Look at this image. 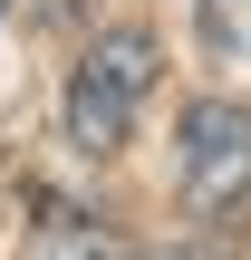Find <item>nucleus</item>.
I'll use <instances>...</instances> for the list:
<instances>
[{
  "instance_id": "obj_5",
  "label": "nucleus",
  "mask_w": 251,
  "mask_h": 260,
  "mask_svg": "<svg viewBox=\"0 0 251 260\" xmlns=\"http://www.w3.org/2000/svg\"><path fill=\"white\" fill-rule=\"evenodd\" d=\"M174 260H232V251H222V241H203V251H174Z\"/></svg>"
},
{
  "instance_id": "obj_2",
  "label": "nucleus",
  "mask_w": 251,
  "mask_h": 260,
  "mask_svg": "<svg viewBox=\"0 0 251 260\" xmlns=\"http://www.w3.org/2000/svg\"><path fill=\"white\" fill-rule=\"evenodd\" d=\"M184 203L203 222L251 203V106H232V96H193L184 106Z\"/></svg>"
},
{
  "instance_id": "obj_4",
  "label": "nucleus",
  "mask_w": 251,
  "mask_h": 260,
  "mask_svg": "<svg viewBox=\"0 0 251 260\" xmlns=\"http://www.w3.org/2000/svg\"><path fill=\"white\" fill-rule=\"evenodd\" d=\"M193 19H203V48L251 58V0H193Z\"/></svg>"
},
{
  "instance_id": "obj_6",
  "label": "nucleus",
  "mask_w": 251,
  "mask_h": 260,
  "mask_svg": "<svg viewBox=\"0 0 251 260\" xmlns=\"http://www.w3.org/2000/svg\"><path fill=\"white\" fill-rule=\"evenodd\" d=\"M0 10H10V0H0Z\"/></svg>"
},
{
  "instance_id": "obj_1",
  "label": "nucleus",
  "mask_w": 251,
  "mask_h": 260,
  "mask_svg": "<svg viewBox=\"0 0 251 260\" xmlns=\"http://www.w3.org/2000/svg\"><path fill=\"white\" fill-rule=\"evenodd\" d=\"M145 87H155V39H145V29H106V39L77 58V77H68V135H77L87 154H116V145L135 135Z\"/></svg>"
},
{
  "instance_id": "obj_3",
  "label": "nucleus",
  "mask_w": 251,
  "mask_h": 260,
  "mask_svg": "<svg viewBox=\"0 0 251 260\" xmlns=\"http://www.w3.org/2000/svg\"><path fill=\"white\" fill-rule=\"evenodd\" d=\"M29 260H135V251H126V232H116V222L48 203V212H39V232H29Z\"/></svg>"
}]
</instances>
